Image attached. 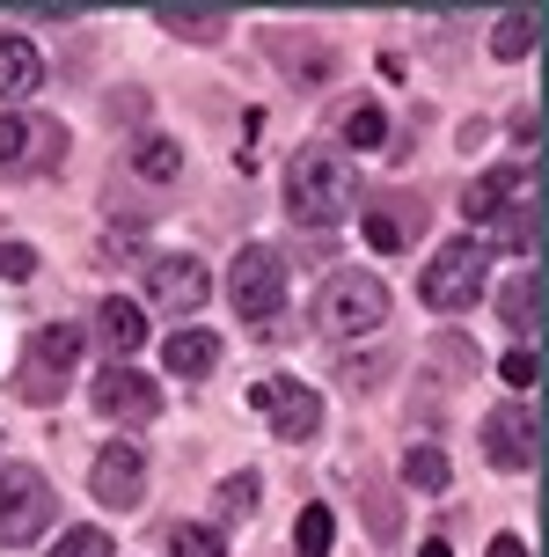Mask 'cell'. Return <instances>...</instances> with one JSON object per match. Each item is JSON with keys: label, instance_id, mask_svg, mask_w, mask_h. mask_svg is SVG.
<instances>
[{"label": "cell", "instance_id": "obj_1", "mask_svg": "<svg viewBox=\"0 0 549 557\" xmlns=\"http://www.w3.org/2000/svg\"><path fill=\"white\" fill-rule=\"evenodd\" d=\"M352 162L337 154V147H301L294 169H286V213L301 227H337L352 213Z\"/></svg>", "mask_w": 549, "mask_h": 557}, {"label": "cell", "instance_id": "obj_2", "mask_svg": "<svg viewBox=\"0 0 549 557\" xmlns=\"http://www.w3.org/2000/svg\"><path fill=\"white\" fill-rule=\"evenodd\" d=\"M484 272H491V250L476 243V235H454V243H439L425 257V272H417V301L439 308V315H462L476 294H484Z\"/></svg>", "mask_w": 549, "mask_h": 557}, {"label": "cell", "instance_id": "obj_3", "mask_svg": "<svg viewBox=\"0 0 549 557\" xmlns=\"http://www.w3.org/2000/svg\"><path fill=\"white\" fill-rule=\"evenodd\" d=\"M59 521V492L29 462H0V550H23Z\"/></svg>", "mask_w": 549, "mask_h": 557}, {"label": "cell", "instance_id": "obj_4", "mask_svg": "<svg viewBox=\"0 0 549 557\" xmlns=\"http://www.w3.org/2000/svg\"><path fill=\"white\" fill-rule=\"evenodd\" d=\"M315 323L329 337H359L388 323V278L382 272H329L315 294Z\"/></svg>", "mask_w": 549, "mask_h": 557}, {"label": "cell", "instance_id": "obj_5", "mask_svg": "<svg viewBox=\"0 0 549 557\" xmlns=\"http://www.w3.org/2000/svg\"><path fill=\"white\" fill-rule=\"evenodd\" d=\"M74 360H82V331H74V323H45V331L23 345L15 396H23V404H59V389H66Z\"/></svg>", "mask_w": 549, "mask_h": 557}, {"label": "cell", "instance_id": "obj_6", "mask_svg": "<svg viewBox=\"0 0 549 557\" xmlns=\"http://www.w3.org/2000/svg\"><path fill=\"white\" fill-rule=\"evenodd\" d=\"M227 301H235V315H249V323L278 315V308H286V257H278L272 243L235 250V264H227Z\"/></svg>", "mask_w": 549, "mask_h": 557}, {"label": "cell", "instance_id": "obj_7", "mask_svg": "<svg viewBox=\"0 0 549 557\" xmlns=\"http://www.w3.org/2000/svg\"><path fill=\"white\" fill-rule=\"evenodd\" d=\"M484 462L491 470H535L542 462V418H535V404H498L484 418Z\"/></svg>", "mask_w": 549, "mask_h": 557}, {"label": "cell", "instance_id": "obj_8", "mask_svg": "<svg viewBox=\"0 0 549 557\" xmlns=\"http://www.w3.org/2000/svg\"><path fill=\"white\" fill-rule=\"evenodd\" d=\"M249 404L272 418L278 441H315V425H323V396L308 389V382H286V374L257 382V389H249Z\"/></svg>", "mask_w": 549, "mask_h": 557}, {"label": "cell", "instance_id": "obj_9", "mask_svg": "<svg viewBox=\"0 0 549 557\" xmlns=\"http://www.w3.org/2000/svg\"><path fill=\"white\" fill-rule=\"evenodd\" d=\"M88 492L110 506V513H125V506L147 499V455L133 441H103L96 447V462H88Z\"/></svg>", "mask_w": 549, "mask_h": 557}, {"label": "cell", "instance_id": "obj_10", "mask_svg": "<svg viewBox=\"0 0 549 557\" xmlns=\"http://www.w3.org/2000/svg\"><path fill=\"white\" fill-rule=\"evenodd\" d=\"M88 396H96V411H103L110 425H147V418L162 411V389H154L139 367H103Z\"/></svg>", "mask_w": 549, "mask_h": 557}, {"label": "cell", "instance_id": "obj_11", "mask_svg": "<svg viewBox=\"0 0 549 557\" xmlns=\"http://www.w3.org/2000/svg\"><path fill=\"white\" fill-rule=\"evenodd\" d=\"M417 235H425V198L417 191H382L374 206H366V243H374L382 257L411 250Z\"/></svg>", "mask_w": 549, "mask_h": 557}, {"label": "cell", "instance_id": "obj_12", "mask_svg": "<svg viewBox=\"0 0 549 557\" xmlns=\"http://www.w3.org/2000/svg\"><path fill=\"white\" fill-rule=\"evenodd\" d=\"M147 294H154V308H162V315H198V308H205V294H213V278H205V264H198V257H162V264L147 272Z\"/></svg>", "mask_w": 549, "mask_h": 557}, {"label": "cell", "instance_id": "obj_13", "mask_svg": "<svg viewBox=\"0 0 549 557\" xmlns=\"http://www.w3.org/2000/svg\"><path fill=\"white\" fill-rule=\"evenodd\" d=\"M272 59H278V74L286 82H301V88H323V82H337V52H329V37H286L278 29L272 37Z\"/></svg>", "mask_w": 549, "mask_h": 557}, {"label": "cell", "instance_id": "obj_14", "mask_svg": "<svg viewBox=\"0 0 549 557\" xmlns=\"http://www.w3.org/2000/svg\"><path fill=\"white\" fill-rule=\"evenodd\" d=\"M96 345L110 352V367H133V352L147 345V308L125 301V294H110V301L96 308Z\"/></svg>", "mask_w": 549, "mask_h": 557}, {"label": "cell", "instance_id": "obj_15", "mask_svg": "<svg viewBox=\"0 0 549 557\" xmlns=\"http://www.w3.org/2000/svg\"><path fill=\"white\" fill-rule=\"evenodd\" d=\"M521 191H535V169H484V176H476V184L462 191V213H469L476 227H491Z\"/></svg>", "mask_w": 549, "mask_h": 557}, {"label": "cell", "instance_id": "obj_16", "mask_svg": "<svg viewBox=\"0 0 549 557\" xmlns=\"http://www.w3.org/2000/svg\"><path fill=\"white\" fill-rule=\"evenodd\" d=\"M542 308H549V294H542V272H535V264L498 286V315H506V331L535 337V331H542Z\"/></svg>", "mask_w": 549, "mask_h": 557}, {"label": "cell", "instance_id": "obj_17", "mask_svg": "<svg viewBox=\"0 0 549 557\" xmlns=\"http://www.w3.org/2000/svg\"><path fill=\"white\" fill-rule=\"evenodd\" d=\"M45 88V52L29 37H0V103H23Z\"/></svg>", "mask_w": 549, "mask_h": 557}, {"label": "cell", "instance_id": "obj_18", "mask_svg": "<svg viewBox=\"0 0 549 557\" xmlns=\"http://www.w3.org/2000/svg\"><path fill=\"white\" fill-rule=\"evenodd\" d=\"M213 360H220V337H213V331H198V323H184V331H169V337H162V367H169V374H184V382L213 374Z\"/></svg>", "mask_w": 549, "mask_h": 557}, {"label": "cell", "instance_id": "obj_19", "mask_svg": "<svg viewBox=\"0 0 549 557\" xmlns=\"http://www.w3.org/2000/svg\"><path fill=\"white\" fill-rule=\"evenodd\" d=\"M491 243H498V250H513V257H535V250H542V198L506 206V213L491 221Z\"/></svg>", "mask_w": 549, "mask_h": 557}, {"label": "cell", "instance_id": "obj_20", "mask_svg": "<svg viewBox=\"0 0 549 557\" xmlns=\"http://www.w3.org/2000/svg\"><path fill=\"white\" fill-rule=\"evenodd\" d=\"M542 8H506L498 15V29H491V59H527L535 45H542Z\"/></svg>", "mask_w": 549, "mask_h": 557}, {"label": "cell", "instance_id": "obj_21", "mask_svg": "<svg viewBox=\"0 0 549 557\" xmlns=\"http://www.w3.org/2000/svg\"><path fill=\"white\" fill-rule=\"evenodd\" d=\"M176 169H184V147H176L169 133H147L133 147V176L139 184H176Z\"/></svg>", "mask_w": 549, "mask_h": 557}, {"label": "cell", "instance_id": "obj_22", "mask_svg": "<svg viewBox=\"0 0 549 557\" xmlns=\"http://www.w3.org/2000/svg\"><path fill=\"white\" fill-rule=\"evenodd\" d=\"M154 23H162L169 37H184V45H220V37H227V15H220V8H162Z\"/></svg>", "mask_w": 549, "mask_h": 557}, {"label": "cell", "instance_id": "obj_23", "mask_svg": "<svg viewBox=\"0 0 549 557\" xmlns=\"http://www.w3.org/2000/svg\"><path fill=\"white\" fill-rule=\"evenodd\" d=\"M337 543V513L329 506H301V521H294V557H329Z\"/></svg>", "mask_w": 549, "mask_h": 557}, {"label": "cell", "instance_id": "obj_24", "mask_svg": "<svg viewBox=\"0 0 549 557\" xmlns=\"http://www.w3.org/2000/svg\"><path fill=\"white\" fill-rule=\"evenodd\" d=\"M403 476H411L417 492H447V484H454V462L425 441V447H411V455H403Z\"/></svg>", "mask_w": 549, "mask_h": 557}, {"label": "cell", "instance_id": "obj_25", "mask_svg": "<svg viewBox=\"0 0 549 557\" xmlns=\"http://www.w3.org/2000/svg\"><path fill=\"white\" fill-rule=\"evenodd\" d=\"M169 557H227V543H220V529H205V521H176V529H169Z\"/></svg>", "mask_w": 549, "mask_h": 557}, {"label": "cell", "instance_id": "obj_26", "mask_svg": "<svg viewBox=\"0 0 549 557\" xmlns=\"http://www.w3.org/2000/svg\"><path fill=\"white\" fill-rule=\"evenodd\" d=\"M498 374H506V389H513V396H535V382H542V352L521 345V352H506V360H498Z\"/></svg>", "mask_w": 549, "mask_h": 557}, {"label": "cell", "instance_id": "obj_27", "mask_svg": "<svg viewBox=\"0 0 549 557\" xmlns=\"http://www.w3.org/2000/svg\"><path fill=\"white\" fill-rule=\"evenodd\" d=\"M345 139H352V147H382V139H388L382 103H352V111H345Z\"/></svg>", "mask_w": 549, "mask_h": 557}, {"label": "cell", "instance_id": "obj_28", "mask_svg": "<svg viewBox=\"0 0 549 557\" xmlns=\"http://www.w3.org/2000/svg\"><path fill=\"white\" fill-rule=\"evenodd\" d=\"M213 506H220V521H249L257 513V476H227Z\"/></svg>", "mask_w": 549, "mask_h": 557}, {"label": "cell", "instance_id": "obj_29", "mask_svg": "<svg viewBox=\"0 0 549 557\" xmlns=\"http://www.w3.org/2000/svg\"><path fill=\"white\" fill-rule=\"evenodd\" d=\"M23 154H29V117L0 111V169H23Z\"/></svg>", "mask_w": 549, "mask_h": 557}, {"label": "cell", "instance_id": "obj_30", "mask_svg": "<svg viewBox=\"0 0 549 557\" xmlns=\"http://www.w3.org/2000/svg\"><path fill=\"white\" fill-rule=\"evenodd\" d=\"M52 557H110V529H59Z\"/></svg>", "mask_w": 549, "mask_h": 557}, {"label": "cell", "instance_id": "obj_31", "mask_svg": "<svg viewBox=\"0 0 549 557\" xmlns=\"http://www.w3.org/2000/svg\"><path fill=\"white\" fill-rule=\"evenodd\" d=\"M37 272V250L29 243H0V278H29Z\"/></svg>", "mask_w": 549, "mask_h": 557}, {"label": "cell", "instance_id": "obj_32", "mask_svg": "<svg viewBox=\"0 0 549 557\" xmlns=\"http://www.w3.org/2000/svg\"><path fill=\"white\" fill-rule=\"evenodd\" d=\"M506 133L521 139V147H535V139H542V117H535V103H521V111L506 117Z\"/></svg>", "mask_w": 549, "mask_h": 557}, {"label": "cell", "instance_id": "obj_33", "mask_svg": "<svg viewBox=\"0 0 549 557\" xmlns=\"http://www.w3.org/2000/svg\"><path fill=\"white\" fill-rule=\"evenodd\" d=\"M484 557H527V543H521V535H491V550H484Z\"/></svg>", "mask_w": 549, "mask_h": 557}, {"label": "cell", "instance_id": "obj_34", "mask_svg": "<svg viewBox=\"0 0 549 557\" xmlns=\"http://www.w3.org/2000/svg\"><path fill=\"white\" fill-rule=\"evenodd\" d=\"M417 557H454V550H447V535H433V543H425Z\"/></svg>", "mask_w": 549, "mask_h": 557}]
</instances>
